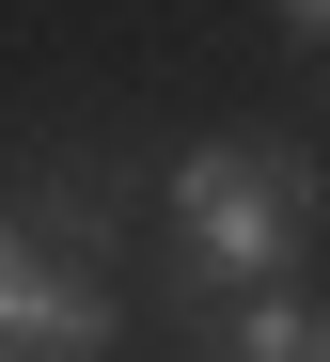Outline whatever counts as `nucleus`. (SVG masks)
Instances as JSON below:
<instances>
[{"mask_svg": "<svg viewBox=\"0 0 330 362\" xmlns=\"http://www.w3.org/2000/svg\"><path fill=\"white\" fill-rule=\"evenodd\" d=\"M173 221H189V268H205L220 299H252V284H283L299 252H314V158L299 142H205L173 173Z\"/></svg>", "mask_w": 330, "mask_h": 362, "instance_id": "nucleus-1", "label": "nucleus"}, {"mask_svg": "<svg viewBox=\"0 0 330 362\" xmlns=\"http://www.w3.org/2000/svg\"><path fill=\"white\" fill-rule=\"evenodd\" d=\"M0 346H32V362H95V346H110V284L63 268V252H32V236L0 221Z\"/></svg>", "mask_w": 330, "mask_h": 362, "instance_id": "nucleus-2", "label": "nucleus"}, {"mask_svg": "<svg viewBox=\"0 0 330 362\" xmlns=\"http://www.w3.org/2000/svg\"><path fill=\"white\" fill-rule=\"evenodd\" d=\"M205 362H330V299H299V284L205 299Z\"/></svg>", "mask_w": 330, "mask_h": 362, "instance_id": "nucleus-3", "label": "nucleus"}, {"mask_svg": "<svg viewBox=\"0 0 330 362\" xmlns=\"http://www.w3.org/2000/svg\"><path fill=\"white\" fill-rule=\"evenodd\" d=\"M283 16H299V32H330V0H283Z\"/></svg>", "mask_w": 330, "mask_h": 362, "instance_id": "nucleus-4", "label": "nucleus"}, {"mask_svg": "<svg viewBox=\"0 0 330 362\" xmlns=\"http://www.w3.org/2000/svg\"><path fill=\"white\" fill-rule=\"evenodd\" d=\"M16 362H32V346H16Z\"/></svg>", "mask_w": 330, "mask_h": 362, "instance_id": "nucleus-5", "label": "nucleus"}]
</instances>
